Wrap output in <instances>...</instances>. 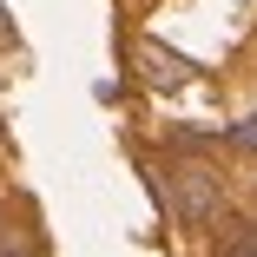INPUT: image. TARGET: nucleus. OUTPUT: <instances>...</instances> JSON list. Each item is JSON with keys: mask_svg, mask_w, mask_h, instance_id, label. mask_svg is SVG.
<instances>
[{"mask_svg": "<svg viewBox=\"0 0 257 257\" xmlns=\"http://www.w3.org/2000/svg\"><path fill=\"white\" fill-rule=\"evenodd\" d=\"M152 172V165H145ZM152 191L165 198V211L178 218V224H191V231H218L224 224V185H218V172L204 165V159H178L165 178L152 172Z\"/></svg>", "mask_w": 257, "mask_h": 257, "instance_id": "nucleus-1", "label": "nucleus"}, {"mask_svg": "<svg viewBox=\"0 0 257 257\" xmlns=\"http://www.w3.org/2000/svg\"><path fill=\"white\" fill-rule=\"evenodd\" d=\"M132 66H139V79H145V92H178V86H191L198 79V60H185L178 46H165V40H132Z\"/></svg>", "mask_w": 257, "mask_h": 257, "instance_id": "nucleus-2", "label": "nucleus"}, {"mask_svg": "<svg viewBox=\"0 0 257 257\" xmlns=\"http://www.w3.org/2000/svg\"><path fill=\"white\" fill-rule=\"evenodd\" d=\"M231 145H237V152H257V112H250L244 125H231Z\"/></svg>", "mask_w": 257, "mask_h": 257, "instance_id": "nucleus-4", "label": "nucleus"}, {"mask_svg": "<svg viewBox=\"0 0 257 257\" xmlns=\"http://www.w3.org/2000/svg\"><path fill=\"white\" fill-rule=\"evenodd\" d=\"M218 257H257V224H244L237 237H224V250Z\"/></svg>", "mask_w": 257, "mask_h": 257, "instance_id": "nucleus-3", "label": "nucleus"}]
</instances>
